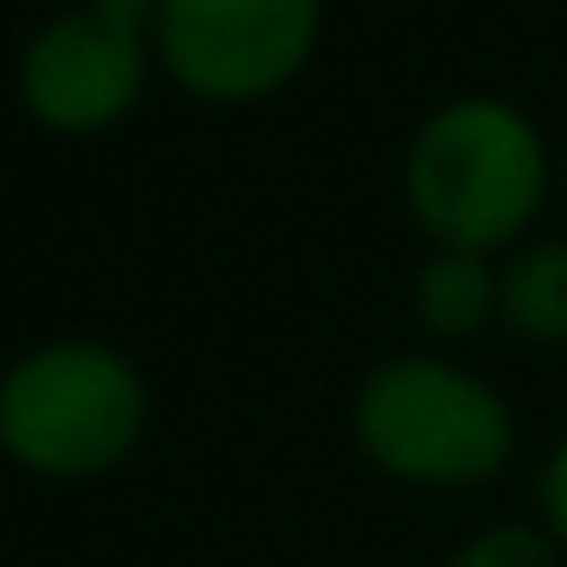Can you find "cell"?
Returning <instances> with one entry per match:
<instances>
[{"label": "cell", "instance_id": "obj_9", "mask_svg": "<svg viewBox=\"0 0 567 567\" xmlns=\"http://www.w3.org/2000/svg\"><path fill=\"white\" fill-rule=\"evenodd\" d=\"M537 518H543V530L567 549V440L555 445V452L543 457V470H537Z\"/></svg>", "mask_w": 567, "mask_h": 567}, {"label": "cell", "instance_id": "obj_6", "mask_svg": "<svg viewBox=\"0 0 567 567\" xmlns=\"http://www.w3.org/2000/svg\"><path fill=\"white\" fill-rule=\"evenodd\" d=\"M415 318L440 342H470L501 318V269L476 250H440L415 275Z\"/></svg>", "mask_w": 567, "mask_h": 567}, {"label": "cell", "instance_id": "obj_5", "mask_svg": "<svg viewBox=\"0 0 567 567\" xmlns=\"http://www.w3.org/2000/svg\"><path fill=\"white\" fill-rule=\"evenodd\" d=\"M153 74V38L92 7L43 19L19 50V104L31 123L68 141H92L116 128L141 104Z\"/></svg>", "mask_w": 567, "mask_h": 567}, {"label": "cell", "instance_id": "obj_11", "mask_svg": "<svg viewBox=\"0 0 567 567\" xmlns=\"http://www.w3.org/2000/svg\"><path fill=\"white\" fill-rule=\"evenodd\" d=\"M561 208H567V159H561Z\"/></svg>", "mask_w": 567, "mask_h": 567}, {"label": "cell", "instance_id": "obj_7", "mask_svg": "<svg viewBox=\"0 0 567 567\" xmlns=\"http://www.w3.org/2000/svg\"><path fill=\"white\" fill-rule=\"evenodd\" d=\"M501 323L525 342H567V238H530L501 269Z\"/></svg>", "mask_w": 567, "mask_h": 567}, {"label": "cell", "instance_id": "obj_1", "mask_svg": "<svg viewBox=\"0 0 567 567\" xmlns=\"http://www.w3.org/2000/svg\"><path fill=\"white\" fill-rule=\"evenodd\" d=\"M549 147L518 104L464 92L409 135L403 202L440 250H513L549 202Z\"/></svg>", "mask_w": 567, "mask_h": 567}, {"label": "cell", "instance_id": "obj_10", "mask_svg": "<svg viewBox=\"0 0 567 567\" xmlns=\"http://www.w3.org/2000/svg\"><path fill=\"white\" fill-rule=\"evenodd\" d=\"M86 7L104 19H123V25L147 31V38H153V13H159V0H86Z\"/></svg>", "mask_w": 567, "mask_h": 567}, {"label": "cell", "instance_id": "obj_2", "mask_svg": "<svg viewBox=\"0 0 567 567\" xmlns=\"http://www.w3.org/2000/svg\"><path fill=\"white\" fill-rule=\"evenodd\" d=\"M147 372L111 342L62 336L0 372V452L43 482H99L141 452Z\"/></svg>", "mask_w": 567, "mask_h": 567}, {"label": "cell", "instance_id": "obj_4", "mask_svg": "<svg viewBox=\"0 0 567 567\" xmlns=\"http://www.w3.org/2000/svg\"><path fill=\"white\" fill-rule=\"evenodd\" d=\"M323 0H159L153 62L202 104H262L311 68Z\"/></svg>", "mask_w": 567, "mask_h": 567}, {"label": "cell", "instance_id": "obj_8", "mask_svg": "<svg viewBox=\"0 0 567 567\" xmlns=\"http://www.w3.org/2000/svg\"><path fill=\"white\" fill-rule=\"evenodd\" d=\"M445 567H561V543L543 525H488L457 543Z\"/></svg>", "mask_w": 567, "mask_h": 567}, {"label": "cell", "instance_id": "obj_3", "mask_svg": "<svg viewBox=\"0 0 567 567\" xmlns=\"http://www.w3.org/2000/svg\"><path fill=\"white\" fill-rule=\"evenodd\" d=\"M354 445L409 488H488L518 452L506 396L445 354H391L354 391Z\"/></svg>", "mask_w": 567, "mask_h": 567}]
</instances>
